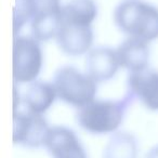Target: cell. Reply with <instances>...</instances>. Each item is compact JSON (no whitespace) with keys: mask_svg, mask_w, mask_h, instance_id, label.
Segmentation results:
<instances>
[{"mask_svg":"<svg viewBox=\"0 0 158 158\" xmlns=\"http://www.w3.org/2000/svg\"><path fill=\"white\" fill-rule=\"evenodd\" d=\"M55 40L63 53L70 56H79L87 54L91 50L94 34L92 26L72 24L61 21Z\"/></svg>","mask_w":158,"mask_h":158,"instance_id":"7","label":"cell"},{"mask_svg":"<svg viewBox=\"0 0 158 158\" xmlns=\"http://www.w3.org/2000/svg\"><path fill=\"white\" fill-rule=\"evenodd\" d=\"M53 85L57 98L77 110L92 102L98 92V82L72 65L62 66L54 73Z\"/></svg>","mask_w":158,"mask_h":158,"instance_id":"3","label":"cell"},{"mask_svg":"<svg viewBox=\"0 0 158 158\" xmlns=\"http://www.w3.org/2000/svg\"><path fill=\"white\" fill-rule=\"evenodd\" d=\"M133 99L126 93L119 100H97L77 110L79 127L91 134L115 133L123 123L126 113Z\"/></svg>","mask_w":158,"mask_h":158,"instance_id":"1","label":"cell"},{"mask_svg":"<svg viewBox=\"0 0 158 158\" xmlns=\"http://www.w3.org/2000/svg\"><path fill=\"white\" fill-rule=\"evenodd\" d=\"M139 143L132 133L117 131L110 138L102 158H138Z\"/></svg>","mask_w":158,"mask_h":158,"instance_id":"13","label":"cell"},{"mask_svg":"<svg viewBox=\"0 0 158 158\" xmlns=\"http://www.w3.org/2000/svg\"><path fill=\"white\" fill-rule=\"evenodd\" d=\"M145 158H158V144L153 146L145 155Z\"/></svg>","mask_w":158,"mask_h":158,"instance_id":"15","label":"cell"},{"mask_svg":"<svg viewBox=\"0 0 158 158\" xmlns=\"http://www.w3.org/2000/svg\"><path fill=\"white\" fill-rule=\"evenodd\" d=\"M95 0H69L62 7L61 21L72 24L92 26L98 16Z\"/></svg>","mask_w":158,"mask_h":158,"instance_id":"12","label":"cell"},{"mask_svg":"<svg viewBox=\"0 0 158 158\" xmlns=\"http://www.w3.org/2000/svg\"><path fill=\"white\" fill-rule=\"evenodd\" d=\"M50 128L44 115L18 110L13 114V143L28 148L44 146Z\"/></svg>","mask_w":158,"mask_h":158,"instance_id":"5","label":"cell"},{"mask_svg":"<svg viewBox=\"0 0 158 158\" xmlns=\"http://www.w3.org/2000/svg\"><path fill=\"white\" fill-rule=\"evenodd\" d=\"M31 20L61 14V0H28Z\"/></svg>","mask_w":158,"mask_h":158,"instance_id":"14","label":"cell"},{"mask_svg":"<svg viewBox=\"0 0 158 158\" xmlns=\"http://www.w3.org/2000/svg\"><path fill=\"white\" fill-rule=\"evenodd\" d=\"M114 22L128 37L151 42L158 38V8L143 0H123L114 10Z\"/></svg>","mask_w":158,"mask_h":158,"instance_id":"2","label":"cell"},{"mask_svg":"<svg viewBox=\"0 0 158 158\" xmlns=\"http://www.w3.org/2000/svg\"><path fill=\"white\" fill-rule=\"evenodd\" d=\"M44 147L52 158H88L76 132L65 126L50 128Z\"/></svg>","mask_w":158,"mask_h":158,"instance_id":"8","label":"cell"},{"mask_svg":"<svg viewBox=\"0 0 158 158\" xmlns=\"http://www.w3.org/2000/svg\"><path fill=\"white\" fill-rule=\"evenodd\" d=\"M57 98L53 82L34 81L29 84L23 95L24 108L36 114L44 115L53 105Z\"/></svg>","mask_w":158,"mask_h":158,"instance_id":"11","label":"cell"},{"mask_svg":"<svg viewBox=\"0 0 158 158\" xmlns=\"http://www.w3.org/2000/svg\"><path fill=\"white\" fill-rule=\"evenodd\" d=\"M127 94L139 100L145 108L158 110V70L151 67L130 72L127 78Z\"/></svg>","mask_w":158,"mask_h":158,"instance_id":"6","label":"cell"},{"mask_svg":"<svg viewBox=\"0 0 158 158\" xmlns=\"http://www.w3.org/2000/svg\"><path fill=\"white\" fill-rule=\"evenodd\" d=\"M85 67L87 74L98 84L112 79L120 67L116 49L110 47L91 49L86 55Z\"/></svg>","mask_w":158,"mask_h":158,"instance_id":"9","label":"cell"},{"mask_svg":"<svg viewBox=\"0 0 158 158\" xmlns=\"http://www.w3.org/2000/svg\"><path fill=\"white\" fill-rule=\"evenodd\" d=\"M44 64L40 42L33 36H16L13 42V79L15 84L36 81Z\"/></svg>","mask_w":158,"mask_h":158,"instance_id":"4","label":"cell"},{"mask_svg":"<svg viewBox=\"0 0 158 158\" xmlns=\"http://www.w3.org/2000/svg\"><path fill=\"white\" fill-rule=\"evenodd\" d=\"M120 67L130 72L148 67L149 47L148 42L138 38L128 37L116 49Z\"/></svg>","mask_w":158,"mask_h":158,"instance_id":"10","label":"cell"}]
</instances>
